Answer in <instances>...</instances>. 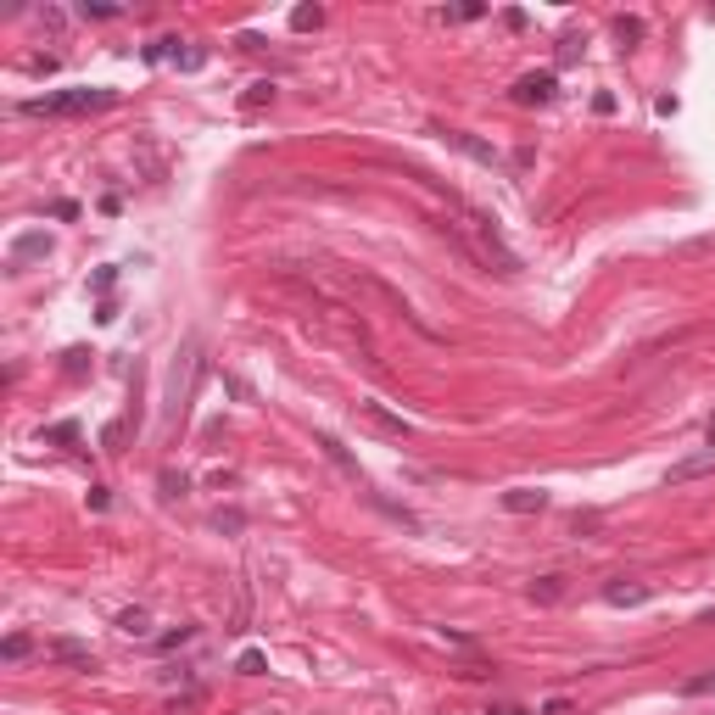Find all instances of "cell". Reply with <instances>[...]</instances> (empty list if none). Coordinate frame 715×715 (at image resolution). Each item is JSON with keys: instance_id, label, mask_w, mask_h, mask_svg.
<instances>
[{"instance_id": "cell-1", "label": "cell", "mask_w": 715, "mask_h": 715, "mask_svg": "<svg viewBox=\"0 0 715 715\" xmlns=\"http://www.w3.org/2000/svg\"><path fill=\"white\" fill-rule=\"evenodd\" d=\"M95 107H112V90H62V95H34L23 101V118H78V112H95Z\"/></svg>"}, {"instance_id": "cell-2", "label": "cell", "mask_w": 715, "mask_h": 715, "mask_svg": "<svg viewBox=\"0 0 715 715\" xmlns=\"http://www.w3.org/2000/svg\"><path fill=\"white\" fill-rule=\"evenodd\" d=\"M464 229L475 235V258H481V268H487V263H497V275H520V258H514L509 246H503L497 224H492L487 213H475V207H470V213H464Z\"/></svg>"}, {"instance_id": "cell-3", "label": "cell", "mask_w": 715, "mask_h": 715, "mask_svg": "<svg viewBox=\"0 0 715 715\" xmlns=\"http://www.w3.org/2000/svg\"><path fill=\"white\" fill-rule=\"evenodd\" d=\"M358 414H364L369 425H381L386 436H397V441H403V436H414V425H408L403 414H391V408L381 403V397H358Z\"/></svg>"}, {"instance_id": "cell-4", "label": "cell", "mask_w": 715, "mask_h": 715, "mask_svg": "<svg viewBox=\"0 0 715 715\" xmlns=\"http://www.w3.org/2000/svg\"><path fill=\"white\" fill-rule=\"evenodd\" d=\"M514 107H548L554 101V73H525V78H514Z\"/></svg>"}, {"instance_id": "cell-5", "label": "cell", "mask_w": 715, "mask_h": 715, "mask_svg": "<svg viewBox=\"0 0 715 715\" xmlns=\"http://www.w3.org/2000/svg\"><path fill=\"white\" fill-rule=\"evenodd\" d=\"M313 448H319V453L330 458V464L352 481V487H364V464H358V458H352V453H347V448H341V441H335L330 431H319V436H313Z\"/></svg>"}, {"instance_id": "cell-6", "label": "cell", "mask_w": 715, "mask_h": 715, "mask_svg": "<svg viewBox=\"0 0 715 715\" xmlns=\"http://www.w3.org/2000/svg\"><path fill=\"white\" fill-rule=\"evenodd\" d=\"M654 598V587L648 581H626V576H615L604 587V604H615V609H632V604H648Z\"/></svg>"}, {"instance_id": "cell-7", "label": "cell", "mask_w": 715, "mask_h": 715, "mask_svg": "<svg viewBox=\"0 0 715 715\" xmlns=\"http://www.w3.org/2000/svg\"><path fill=\"white\" fill-rule=\"evenodd\" d=\"M503 509H509V514H542V509H548V492H542V487H509V492H503Z\"/></svg>"}, {"instance_id": "cell-8", "label": "cell", "mask_w": 715, "mask_h": 715, "mask_svg": "<svg viewBox=\"0 0 715 715\" xmlns=\"http://www.w3.org/2000/svg\"><path fill=\"white\" fill-rule=\"evenodd\" d=\"M441 140H448L453 145V152H464V157H475V162H497V152H492V145L487 140H475V135H464V129H441Z\"/></svg>"}, {"instance_id": "cell-9", "label": "cell", "mask_w": 715, "mask_h": 715, "mask_svg": "<svg viewBox=\"0 0 715 715\" xmlns=\"http://www.w3.org/2000/svg\"><path fill=\"white\" fill-rule=\"evenodd\" d=\"M564 593H571V576H537L531 587H525V598H531V604H559Z\"/></svg>"}, {"instance_id": "cell-10", "label": "cell", "mask_w": 715, "mask_h": 715, "mask_svg": "<svg viewBox=\"0 0 715 715\" xmlns=\"http://www.w3.org/2000/svg\"><path fill=\"white\" fill-rule=\"evenodd\" d=\"M29 258H51V235H39V229H34V235H23V241L12 246V268H23Z\"/></svg>"}, {"instance_id": "cell-11", "label": "cell", "mask_w": 715, "mask_h": 715, "mask_svg": "<svg viewBox=\"0 0 715 715\" xmlns=\"http://www.w3.org/2000/svg\"><path fill=\"white\" fill-rule=\"evenodd\" d=\"M51 660H68V665H84V670L95 665V654H90V648H84V643H73V637H62V643H51Z\"/></svg>"}, {"instance_id": "cell-12", "label": "cell", "mask_w": 715, "mask_h": 715, "mask_svg": "<svg viewBox=\"0 0 715 715\" xmlns=\"http://www.w3.org/2000/svg\"><path fill=\"white\" fill-rule=\"evenodd\" d=\"M118 632H123V637H152V615H145L140 604L123 609V615H118Z\"/></svg>"}, {"instance_id": "cell-13", "label": "cell", "mask_w": 715, "mask_h": 715, "mask_svg": "<svg viewBox=\"0 0 715 715\" xmlns=\"http://www.w3.org/2000/svg\"><path fill=\"white\" fill-rule=\"evenodd\" d=\"M174 68H179V73H201V68H207V51H201V45H185V39H179V45H174Z\"/></svg>"}, {"instance_id": "cell-14", "label": "cell", "mask_w": 715, "mask_h": 715, "mask_svg": "<svg viewBox=\"0 0 715 715\" xmlns=\"http://www.w3.org/2000/svg\"><path fill=\"white\" fill-rule=\"evenodd\" d=\"M704 470H715V453H704V458H682V464H670V487H677V481L704 475Z\"/></svg>"}, {"instance_id": "cell-15", "label": "cell", "mask_w": 715, "mask_h": 715, "mask_svg": "<svg viewBox=\"0 0 715 715\" xmlns=\"http://www.w3.org/2000/svg\"><path fill=\"white\" fill-rule=\"evenodd\" d=\"M268 101H275V84H268V78H258V84H246L241 107H246V112H258V107H268Z\"/></svg>"}, {"instance_id": "cell-16", "label": "cell", "mask_w": 715, "mask_h": 715, "mask_svg": "<svg viewBox=\"0 0 715 715\" xmlns=\"http://www.w3.org/2000/svg\"><path fill=\"white\" fill-rule=\"evenodd\" d=\"M0 654H6V660H29L34 654V637L29 632H12L6 643H0Z\"/></svg>"}, {"instance_id": "cell-17", "label": "cell", "mask_w": 715, "mask_h": 715, "mask_svg": "<svg viewBox=\"0 0 715 715\" xmlns=\"http://www.w3.org/2000/svg\"><path fill=\"white\" fill-rule=\"evenodd\" d=\"M319 23H325V12H319V6H297V12H291V29H297V34L319 29Z\"/></svg>"}, {"instance_id": "cell-18", "label": "cell", "mask_w": 715, "mask_h": 715, "mask_svg": "<svg viewBox=\"0 0 715 715\" xmlns=\"http://www.w3.org/2000/svg\"><path fill=\"white\" fill-rule=\"evenodd\" d=\"M615 39H620V45H637V39H643V17H615Z\"/></svg>"}, {"instance_id": "cell-19", "label": "cell", "mask_w": 715, "mask_h": 715, "mask_svg": "<svg viewBox=\"0 0 715 715\" xmlns=\"http://www.w3.org/2000/svg\"><path fill=\"white\" fill-rule=\"evenodd\" d=\"M682 693H687V699H704V693H715V670H699V677H687Z\"/></svg>"}, {"instance_id": "cell-20", "label": "cell", "mask_w": 715, "mask_h": 715, "mask_svg": "<svg viewBox=\"0 0 715 715\" xmlns=\"http://www.w3.org/2000/svg\"><path fill=\"white\" fill-rule=\"evenodd\" d=\"M263 654H258V648H246V654H241V677H263Z\"/></svg>"}, {"instance_id": "cell-21", "label": "cell", "mask_w": 715, "mask_h": 715, "mask_svg": "<svg viewBox=\"0 0 715 715\" xmlns=\"http://www.w3.org/2000/svg\"><path fill=\"white\" fill-rule=\"evenodd\" d=\"M191 637H196V626H179V632H162L157 648H179V643H191Z\"/></svg>"}, {"instance_id": "cell-22", "label": "cell", "mask_w": 715, "mask_h": 715, "mask_svg": "<svg viewBox=\"0 0 715 715\" xmlns=\"http://www.w3.org/2000/svg\"><path fill=\"white\" fill-rule=\"evenodd\" d=\"M78 17H95V23H112V17H118V6H90V0H84V6H78Z\"/></svg>"}, {"instance_id": "cell-23", "label": "cell", "mask_w": 715, "mask_h": 715, "mask_svg": "<svg viewBox=\"0 0 715 715\" xmlns=\"http://www.w3.org/2000/svg\"><path fill=\"white\" fill-rule=\"evenodd\" d=\"M62 369H68V374H84V369H90V352H84V347H73V352H68V364H62Z\"/></svg>"}, {"instance_id": "cell-24", "label": "cell", "mask_w": 715, "mask_h": 715, "mask_svg": "<svg viewBox=\"0 0 715 715\" xmlns=\"http://www.w3.org/2000/svg\"><path fill=\"white\" fill-rule=\"evenodd\" d=\"M213 525H218V531H241V525H246V520H241L235 509H218V514H213Z\"/></svg>"}, {"instance_id": "cell-25", "label": "cell", "mask_w": 715, "mask_h": 715, "mask_svg": "<svg viewBox=\"0 0 715 715\" xmlns=\"http://www.w3.org/2000/svg\"><path fill=\"white\" fill-rule=\"evenodd\" d=\"M45 436H51V441H78V425H73V419H62V425H51Z\"/></svg>"}, {"instance_id": "cell-26", "label": "cell", "mask_w": 715, "mask_h": 715, "mask_svg": "<svg viewBox=\"0 0 715 715\" xmlns=\"http://www.w3.org/2000/svg\"><path fill=\"white\" fill-rule=\"evenodd\" d=\"M537 715H571V699H548V704H542Z\"/></svg>"}, {"instance_id": "cell-27", "label": "cell", "mask_w": 715, "mask_h": 715, "mask_svg": "<svg viewBox=\"0 0 715 715\" xmlns=\"http://www.w3.org/2000/svg\"><path fill=\"white\" fill-rule=\"evenodd\" d=\"M487 715H525V710H520V704H492Z\"/></svg>"}, {"instance_id": "cell-28", "label": "cell", "mask_w": 715, "mask_h": 715, "mask_svg": "<svg viewBox=\"0 0 715 715\" xmlns=\"http://www.w3.org/2000/svg\"><path fill=\"white\" fill-rule=\"evenodd\" d=\"M710 626H715V609H710Z\"/></svg>"}]
</instances>
